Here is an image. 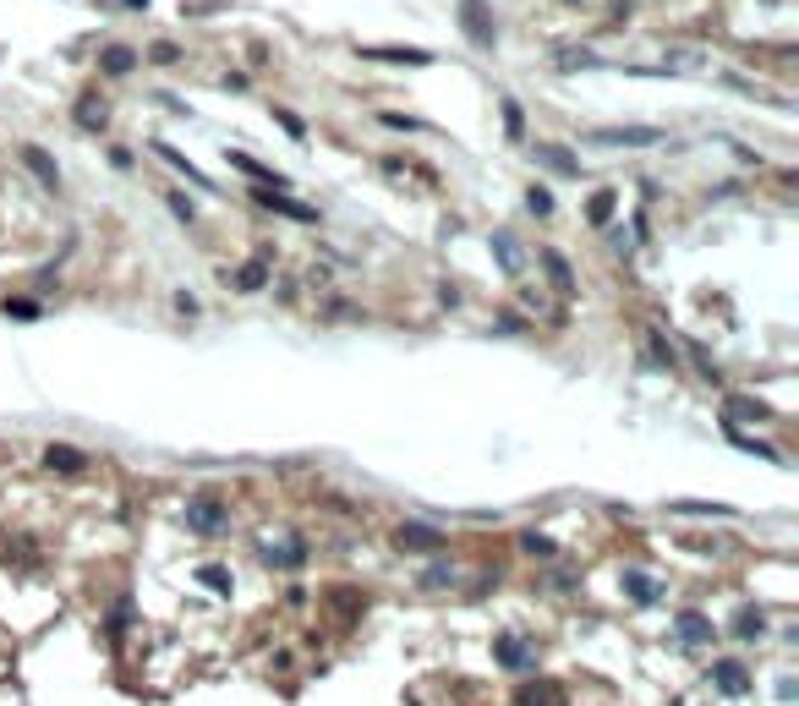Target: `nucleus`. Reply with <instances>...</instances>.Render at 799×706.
<instances>
[{"mask_svg":"<svg viewBox=\"0 0 799 706\" xmlns=\"http://www.w3.org/2000/svg\"><path fill=\"white\" fill-rule=\"evenodd\" d=\"M531 154H537V165H548L553 176H581V165H575V154H570V148H559V143H537V148H531Z\"/></svg>","mask_w":799,"mask_h":706,"instance_id":"6","label":"nucleus"},{"mask_svg":"<svg viewBox=\"0 0 799 706\" xmlns=\"http://www.w3.org/2000/svg\"><path fill=\"white\" fill-rule=\"evenodd\" d=\"M362 55H367V61H389V66H433V55H427V50H395V44H389V50H384V44H367Z\"/></svg>","mask_w":799,"mask_h":706,"instance_id":"7","label":"nucleus"},{"mask_svg":"<svg viewBox=\"0 0 799 706\" xmlns=\"http://www.w3.org/2000/svg\"><path fill=\"white\" fill-rule=\"evenodd\" d=\"M72 115H77V126H83V132H104V121H110V110H104V104H94V94L77 104Z\"/></svg>","mask_w":799,"mask_h":706,"instance_id":"18","label":"nucleus"},{"mask_svg":"<svg viewBox=\"0 0 799 706\" xmlns=\"http://www.w3.org/2000/svg\"><path fill=\"white\" fill-rule=\"evenodd\" d=\"M734 630H739V635H745V641H750V635H761V630H767V619H761L756 608H745V613H739V624H734Z\"/></svg>","mask_w":799,"mask_h":706,"instance_id":"27","label":"nucleus"},{"mask_svg":"<svg viewBox=\"0 0 799 706\" xmlns=\"http://www.w3.org/2000/svg\"><path fill=\"white\" fill-rule=\"evenodd\" d=\"M444 581H455V570H449V564H433V575H427V586H444Z\"/></svg>","mask_w":799,"mask_h":706,"instance_id":"35","label":"nucleus"},{"mask_svg":"<svg viewBox=\"0 0 799 706\" xmlns=\"http://www.w3.org/2000/svg\"><path fill=\"white\" fill-rule=\"evenodd\" d=\"M624 592L641 597V603H652V597H657V581H652V575H641V570H624Z\"/></svg>","mask_w":799,"mask_h":706,"instance_id":"21","label":"nucleus"},{"mask_svg":"<svg viewBox=\"0 0 799 706\" xmlns=\"http://www.w3.org/2000/svg\"><path fill=\"white\" fill-rule=\"evenodd\" d=\"M148 61H154V66H176V61H181V44L154 39V44H148Z\"/></svg>","mask_w":799,"mask_h":706,"instance_id":"22","label":"nucleus"},{"mask_svg":"<svg viewBox=\"0 0 799 706\" xmlns=\"http://www.w3.org/2000/svg\"><path fill=\"white\" fill-rule=\"evenodd\" d=\"M258 203H263V208H274V214H285V219H296V225H318V208H307V203L285 198L280 187H258Z\"/></svg>","mask_w":799,"mask_h":706,"instance_id":"3","label":"nucleus"},{"mask_svg":"<svg viewBox=\"0 0 799 706\" xmlns=\"http://www.w3.org/2000/svg\"><path fill=\"white\" fill-rule=\"evenodd\" d=\"M170 208H176V219H187V225L198 219V208H192L187 198H181V192H170Z\"/></svg>","mask_w":799,"mask_h":706,"instance_id":"34","label":"nucleus"},{"mask_svg":"<svg viewBox=\"0 0 799 706\" xmlns=\"http://www.w3.org/2000/svg\"><path fill=\"white\" fill-rule=\"evenodd\" d=\"M126 6H137V11H148V0H126Z\"/></svg>","mask_w":799,"mask_h":706,"instance_id":"37","label":"nucleus"},{"mask_svg":"<svg viewBox=\"0 0 799 706\" xmlns=\"http://www.w3.org/2000/svg\"><path fill=\"white\" fill-rule=\"evenodd\" d=\"M526 208H531V214H553V198H548L542 187H531V192H526Z\"/></svg>","mask_w":799,"mask_h":706,"instance_id":"31","label":"nucleus"},{"mask_svg":"<svg viewBox=\"0 0 799 706\" xmlns=\"http://www.w3.org/2000/svg\"><path fill=\"white\" fill-rule=\"evenodd\" d=\"M679 641H690V646H706L712 641V619H701V613H679Z\"/></svg>","mask_w":799,"mask_h":706,"instance_id":"11","label":"nucleus"},{"mask_svg":"<svg viewBox=\"0 0 799 706\" xmlns=\"http://www.w3.org/2000/svg\"><path fill=\"white\" fill-rule=\"evenodd\" d=\"M230 165H236V170H247L252 181H263V187H285V176H274V170H269V165H258L252 154H230Z\"/></svg>","mask_w":799,"mask_h":706,"instance_id":"17","label":"nucleus"},{"mask_svg":"<svg viewBox=\"0 0 799 706\" xmlns=\"http://www.w3.org/2000/svg\"><path fill=\"white\" fill-rule=\"evenodd\" d=\"M274 121H280L285 132L296 137V143H301V137H307V126H301V115H291V110H280V104H274Z\"/></svg>","mask_w":799,"mask_h":706,"instance_id":"28","label":"nucleus"},{"mask_svg":"<svg viewBox=\"0 0 799 706\" xmlns=\"http://www.w3.org/2000/svg\"><path fill=\"white\" fill-rule=\"evenodd\" d=\"M225 285H236V291H263V285H269V269H263V263H247V269L225 274Z\"/></svg>","mask_w":799,"mask_h":706,"instance_id":"15","label":"nucleus"},{"mask_svg":"<svg viewBox=\"0 0 799 706\" xmlns=\"http://www.w3.org/2000/svg\"><path fill=\"white\" fill-rule=\"evenodd\" d=\"M493 252H499V263H504L509 274H520V252H515V241H509L504 230H499V236H493Z\"/></svg>","mask_w":799,"mask_h":706,"instance_id":"24","label":"nucleus"},{"mask_svg":"<svg viewBox=\"0 0 799 706\" xmlns=\"http://www.w3.org/2000/svg\"><path fill=\"white\" fill-rule=\"evenodd\" d=\"M570 6H575V0H570Z\"/></svg>","mask_w":799,"mask_h":706,"instance_id":"38","label":"nucleus"},{"mask_svg":"<svg viewBox=\"0 0 799 706\" xmlns=\"http://www.w3.org/2000/svg\"><path fill=\"white\" fill-rule=\"evenodd\" d=\"M6 318L33 323V318H39V302H28V296H6Z\"/></svg>","mask_w":799,"mask_h":706,"instance_id":"23","label":"nucleus"},{"mask_svg":"<svg viewBox=\"0 0 799 706\" xmlns=\"http://www.w3.org/2000/svg\"><path fill=\"white\" fill-rule=\"evenodd\" d=\"M181 520H187L192 531H219V526H225V509H219V499H192Z\"/></svg>","mask_w":799,"mask_h":706,"instance_id":"5","label":"nucleus"},{"mask_svg":"<svg viewBox=\"0 0 799 706\" xmlns=\"http://www.w3.org/2000/svg\"><path fill=\"white\" fill-rule=\"evenodd\" d=\"M679 515H734L728 504H674Z\"/></svg>","mask_w":799,"mask_h":706,"instance_id":"29","label":"nucleus"},{"mask_svg":"<svg viewBox=\"0 0 799 706\" xmlns=\"http://www.w3.org/2000/svg\"><path fill=\"white\" fill-rule=\"evenodd\" d=\"M203 586H214V592H230V575L219 570V564H208V570H203Z\"/></svg>","mask_w":799,"mask_h":706,"instance_id":"33","label":"nucleus"},{"mask_svg":"<svg viewBox=\"0 0 799 706\" xmlns=\"http://www.w3.org/2000/svg\"><path fill=\"white\" fill-rule=\"evenodd\" d=\"M613 203H619V198H613L608 187L592 192V203H586V219H592V225H608V219H613Z\"/></svg>","mask_w":799,"mask_h":706,"instance_id":"20","label":"nucleus"},{"mask_svg":"<svg viewBox=\"0 0 799 706\" xmlns=\"http://www.w3.org/2000/svg\"><path fill=\"white\" fill-rule=\"evenodd\" d=\"M460 28L477 50H493V22H488V6L482 0H460Z\"/></svg>","mask_w":799,"mask_h":706,"instance_id":"2","label":"nucleus"},{"mask_svg":"<svg viewBox=\"0 0 799 706\" xmlns=\"http://www.w3.org/2000/svg\"><path fill=\"white\" fill-rule=\"evenodd\" d=\"M504 132L515 137V143L526 137V115H520V104H515V99H504Z\"/></svg>","mask_w":799,"mask_h":706,"instance_id":"25","label":"nucleus"},{"mask_svg":"<svg viewBox=\"0 0 799 706\" xmlns=\"http://www.w3.org/2000/svg\"><path fill=\"white\" fill-rule=\"evenodd\" d=\"M646 345H652V362H657V367H674V351H668V345H663V334H652V340H646Z\"/></svg>","mask_w":799,"mask_h":706,"instance_id":"32","label":"nucleus"},{"mask_svg":"<svg viewBox=\"0 0 799 706\" xmlns=\"http://www.w3.org/2000/svg\"><path fill=\"white\" fill-rule=\"evenodd\" d=\"M515 706H564V690L548 685V679H537V685H526V690L515 696Z\"/></svg>","mask_w":799,"mask_h":706,"instance_id":"10","label":"nucleus"},{"mask_svg":"<svg viewBox=\"0 0 799 706\" xmlns=\"http://www.w3.org/2000/svg\"><path fill=\"white\" fill-rule=\"evenodd\" d=\"M728 416H767L761 400H728Z\"/></svg>","mask_w":799,"mask_h":706,"instance_id":"30","label":"nucleus"},{"mask_svg":"<svg viewBox=\"0 0 799 706\" xmlns=\"http://www.w3.org/2000/svg\"><path fill=\"white\" fill-rule=\"evenodd\" d=\"M44 460H50V471H83L88 466L83 449H66V444H50V455H44Z\"/></svg>","mask_w":799,"mask_h":706,"instance_id":"19","label":"nucleus"},{"mask_svg":"<svg viewBox=\"0 0 799 706\" xmlns=\"http://www.w3.org/2000/svg\"><path fill=\"white\" fill-rule=\"evenodd\" d=\"M22 165H28L33 176H39V187H50V192L61 187V165H55V159L44 154L39 143H22Z\"/></svg>","mask_w":799,"mask_h":706,"instance_id":"4","label":"nucleus"},{"mask_svg":"<svg viewBox=\"0 0 799 706\" xmlns=\"http://www.w3.org/2000/svg\"><path fill=\"white\" fill-rule=\"evenodd\" d=\"M395 542H400V548H438V542H444V531H433V526H400Z\"/></svg>","mask_w":799,"mask_h":706,"instance_id":"14","label":"nucleus"},{"mask_svg":"<svg viewBox=\"0 0 799 706\" xmlns=\"http://www.w3.org/2000/svg\"><path fill=\"white\" fill-rule=\"evenodd\" d=\"M493 652H499V663H504V668H531V646L520 641V635H504V641L493 646Z\"/></svg>","mask_w":799,"mask_h":706,"instance_id":"13","label":"nucleus"},{"mask_svg":"<svg viewBox=\"0 0 799 706\" xmlns=\"http://www.w3.org/2000/svg\"><path fill=\"white\" fill-rule=\"evenodd\" d=\"M154 154H159V159H165V165H176V170H181V176H187V181H192V187H208V176H203V170H198V165H192V159H187V154H176V148H170V143H154Z\"/></svg>","mask_w":799,"mask_h":706,"instance_id":"12","label":"nucleus"},{"mask_svg":"<svg viewBox=\"0 0 799 706\" xmlns=\"http://www.w3.org/2000/svg\"><path fill=\"white\" fill-rule=\"evenodd\" d=\"M602 148H646V143H668V132H657V126H608V132H597Z\"/></svg>","mask_w":799,"mask_h":706,"instance_id":"1","label":"nucleus"},{"mask_svg":"<svg viewBox=\"0 0 799 706\" xmlns=\"http://www.w3.org/2000/svg\"><path fill=\"white\" fill-rule=\"evenodd\" d=\"M542 269H548V280H553V291H559V296L575 291V274H570V263H564V252L542 247Z\"/></svg>","mask_w":799,"mask_h":706,"instance_id":"8","label":"nucleus"},{"mask_svg":"<svg viewBox=\"0 0 799 706\" xmlns=\"http://www.w3.org/2000/svg\"><path fill=\"white\" fill-rule=\"evenodd\" d=\"M712 679H717V690H728V696H745V690H750L745 663H717V668H712Z\"/></svg>","mask_w":799,"mask_h":706,"instance_id":"9","label":"nucleus"},{"mask_svg":"<svg viewBox=\"0 0 799 706\" xmlns=\"http://www.w3.org/2000/svg\"><path fill=\"white\" fill-rule=\"evenodd\" d=\"M99 66H104V72H110V77H126V72H132V66H137V55L126 50V44H110V50L99 55Z\"/></svg>","mask_w":799,"mask_h":706,"instance_id":"16","label":"nucleus"},{"mask_svg":"<svg viewBox=\"0 0 799 706\" xmlns=\"http://www.w3.org/2000/svg\"><path fill=\"white\" fill-rule=\"evenodd\" d=\"M378 121H384L389 132H427L422 121H411V115H395V110H384V115H378Z\"/></svg>","mask_w":799,"mask_h":706,"instance_id":"26","label":"nucleus"},{"mask_svg":"<svg viewBox=\"0 0 799 706\" xmlns=\"http://www.w3.org/2000/svg\"><path fill=\"white\" fill-rule=\"evenodd\" d=\"M526 548H531V553H548V548H553V542H548V537H542V531H526Z\"/></svg>","mask_w":799,"mask_h":706,"instance_id":"36","label":"nucleus"}]
</instances>
